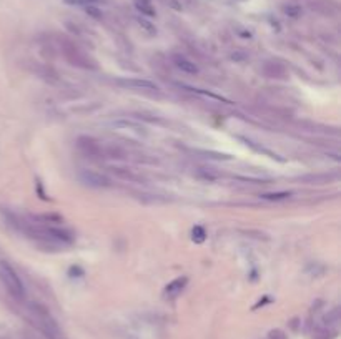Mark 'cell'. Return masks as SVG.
Instances as JSON below:
<instances>
[{
  "mask_svg": "<svg viewBox=\"0 0 341 339\" xmlns=\"http://www.w3.org/2000/svg\"><path fill=\"white\" fill-rule=\"evenodd\" d=\"M0 279L5 284L7 291L12 295L15 300L22 301L25 298V286L22 283L20 276L17 274V271L12 268V264H9L7 261H0Z\"/></svg>",
  "mask_w": 341,
  "mask_h": 339,
  "instance_id": "7a4b0ae2",
  "label": "cell"
},
{
  "mask_svg": "<svg viewBox=\"0 0 341 339\" xmlns=\"http://www.w3.org/2000/svg\"><path fill=\"white\" fill-rule=\"evenodd\" d=\"M78 178H80V181L85 186H90V188L110 186V178L99 173V171H93V170H82L80 173H78Z\"/></svg>",
  "mask_w": 341,
  "mask_h": 339,
  "instance_id": "3957f363",
  "label": "cell"
},
{
  "mask_svg": "<svg viewBox=\"0 0 341 339\" xmlns=\"http://www.w3.org/2000/svg\"><path fill=\"white\" fill-rule=\"evenodd\" d=\"M263 73L270 78H285L286 68L278 62H266L263 65Z\"/></svg>",
  "mask_w": 341,
  "mask_h": 339,
  "instance_id": "52a82bcc",
  "label": "cell"
},
{
  "mask_svg": "<svg viewBox=\"0 0 341 339\" xmlns=\"http://www.w3.org/2000/svg\"><path fill=\"white\" fill-rule=\"evenodd\" d=\"M77 147L80 148L85 155H88V157H99L102 153V147L93 138H90V136H80V138L77 140Z\"/></svg>",
  "mask_w": 341,
  "mask_h": 339,
  "instance_id": "8992f818",
  "label": "cell"
},
{
  "mask_svg": "<svg viewBox=\"0 0 341 339\" xmlns=\"http://www.w3.org/2000/svg\"><path fill=\"white\" fill-rule=\"evenodd\" d=\"M102 2V0H65L68 5H77V7H88V5H95Z\"/></svg>",
  "mask_w": 341,
  "mask_h": 339,
  "instance_id": "7c38bea8",
  "label": "cell"
},
{
  "mask_svg": "<svg viewBox=\"0 0 341 339\" xmlns=\"http://www.w3.org/2000/svg\"><path fill=\"white\" fill-rule=\"evenodd\" d=\"M268 339H286V334L281 329H271L268 332Z\"/></svg>",
  "mask_w": 341,
  "mask_h": 339,
  "instance_id": "4fadbf2b",
  "label": "cell"
},
{
  "mask_svg": "<svg viewBox=\"0 0 341 339\" xmlns=\"http://www.w3.org/2000/svg\"><path fill=\"white\" fill-rule=\"evenodd\" d=\"M173 63L177 65V68H180L181 72L188 73V75H195V73H198V67L195 65V63L188 59H185V57H181V55H175Z\"/></svg>",
  "mask_w": 341,
  "mask_h": 339,
  "instance_id": "ba28073f",
  "label": "cell"
},
{
  "mask_svg": "<svg viewBox=\"0 0 341 339\" xmlns=\"http://www.w3.org/2000/svg\"><path fill=\"white\" fill-rule=\"evenodd\" d=\"M30 318L33 321V324H35L45 336L50 337V339H59V336H60L59 326H57L55 319L52 318V314H50L43 306L32 304L30 306Z\"/></svg>",
  "mask_w": 341,
  "mask_h": 339,
  "instance_id": "6da1fadb",
  "label": "cell"
},
{
  "mask_svg": "<svg viewBox=\"0 0 341 339\" xmlns=\"http://www.w3.org/2000/svg\"><path fill=\"white\" fill-rule=\"evenodd\" d=\"M138 22H140V25H141V27H145L150 33H155V27L150 25V22H147V20H143V19H140Z\"/></svg>",
  "mask_w": 341,
  "mask_h": 339,
  "instance_id": "9a60e30c",
  "label": "cell"
},
{
  "mask_svg": "<svg viewBox=\"0 0 341 339\" xmlns=\"http://www.w3.org/2000/svg\"><path fill=\"white\" fill-rule=\"evenodd\" d=\"M186 284H188V278L186 276L173 279L172 283L167 284V288H165V291H163L165 300H177V298L181 295V291L186 288Z\"/></svg>",
  "mask_w": 341,
  "mask_h": 339,
  "instance_id": "5b68a950",
  "label": "cell"
},
{
  "mask_svg": "<svg viewBox=\"0 0 341 339\" xmlns=\"http://www.w3.org/2000/svg\"><path fill=\"white\" fill-rule=\"evenodd\" d=\"M117 85L130 90H158V85L147 78H118Z\"/></svg>",
  "mask_w": 341,
  "mask_h": 339,
  "instance_id": "277c9868",
  "label": "cell"
},
{
  "mask_svg": "<svg viewBox=\"0 0 341 339\" xmlns=\"http://www.w3.org/2000/svg\"><path fill=\"white\" fill-rule=\"evenodd\" d=\"M135 7L138 12H141V15L155 17V9H153L150 0H135Z\"/></svg>",
  "mask_w": 341,
  "mask_h": 339,
  "instance_id": "9c48e42d",
  "label": "cell"
},
{
  "mask_svg": "<svg viewBox=\"0 0 341 339\" xmlns=\"http://www.w3.org/2000/svg\"><path fill=\"white\" fill-rule=\"evenodd\" d=\"M291 197V193L289 191H278V193H263L260 195L261 200L265 201H281V200H286Z\"/></svg>",
  "mask_w": 341,
  "mask_h": 339,
  "instance_id": "30bf717a",
  "label": "cell"
},
{
  "mask_svg": "<svg viewBox=\"0 0 341 339\" xmlns=\"http://www.w3.org/2000/svg\"><path fill=\"white\" fill-rule=\"evenodd\" d=\"M191 238L195 243H203L205 238H207V233H205V229L202 226H195L191 231Z\"/></svg>",
  "mask_w": 341,
  "mask_h": 339,
  "instance_id": "8fae6325",
  "label": "cell"
},
{
  "mask_svg": "<svg viewBox=\"0 0 341 339\" xmlns=\"http://www.w3.org/2000/svg\"><path fill=\"white\" fill-rule=\"evenodd\" d=\"M87 9V14H90V15H93L95 19H102V14L99 12V10H96L93 5H88V7H85Z\"/></svg>",
  "mask_w": 341,
  "mask_h": 339,
  "instance_id": "5bb4252c",
  "label": "cell"
}]
</instances>
